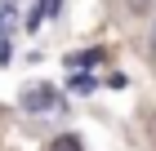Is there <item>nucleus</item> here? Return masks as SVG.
Here are the masks:
<instances>
[{"instance_id":"0eeeda50","label":"nucleus","mask_w":156,"mask_h":151,"mask_svg":"<svg viewBox=\"0 0 156 151\" xmlns=\"http://www.w3.org/2000/svg\"><path fill=\"white\" fill-rule=\"evenodd\" d=\"M147 129H152V142H156V111L147 116Z\"/></svg>"},{"instance_id":"423d86ee","label":"nucleus","mask_w":156,"mask_h":151,"mask_svg":"<svg viewBox=\"0 0 156 151\" xmlns=\"http://www.w3.org/2000/svg\"><path fill=\"white\" fill-rule=\"evenodd\" d=\"M147 49H152V58H156V22H152V40H147Z\"/></svg>"},{"instance_id":"f03ea898","label":"nucleus","mask_w":156,"mask_h":151,"mask_svg":"<svg viewBox=\"0 0 156 151\" xmlns=\"http://www.w3.org/2000/svg\"><path fill=\"white\" fill-rule=\"evenodd\" d=\"M49 151H80V142H76L72 133H62L58 142H49Z\"/></svg>"},{"instance_id":"f257e3e1","label":"nucleus","mask_w":156,"mask_h":151,"mask_svg":"<svg viewBox=\"0 0 156 151\" xmlns=\"http://www.w3.org/2000/svg\"><path fill=\"white\" fill-rule=\"evenodd\" d=\"M49 102H54V89H49V84H36V89L23 98V107H27V111H45Z\"/></svg>"},{"instance_id":"39448f33","label":"nucleus","mask_w":156,"mask_h":151,"mask_svg":"<svg viewBox=\"0 0 156 151\" xmlns=\"http://www.w3.org/2000/svg\"><path fill=\"white\" fill-rule=\"evenodd\" d=\"M147 5H152V0H129V9H134V13H143Z\"/></svg>"},{"instance_id":"20e7f679","label":"nucleus","mask_w":156,"mask_h":151,"mask_svg":"<svg viewBox=\"0 0 156 151\" xmlns=\"http://www.w3.org/2000/svg\"><path fill=\"white\" fill-rule=\"evenodd\" d=\"M98 58H103V53H76V58H72V67H94Z\"/></svg>"},{"instance_id":"7ed1b4c3","label":"nucleus","mask_w":156,"mask_h":151,"mask_svg":"<svg viewBox=\"0 0 156 151\" xmlns=\"http://www.w3.org/2000/svg\"><path fill=\"white\" fill-rule=\"evenodd\" d=\"M54 5H58V0H40L36 9H31V27H36V22H40V18H45V13H49V9H54Z\"/></svg>"}]
</instances>
